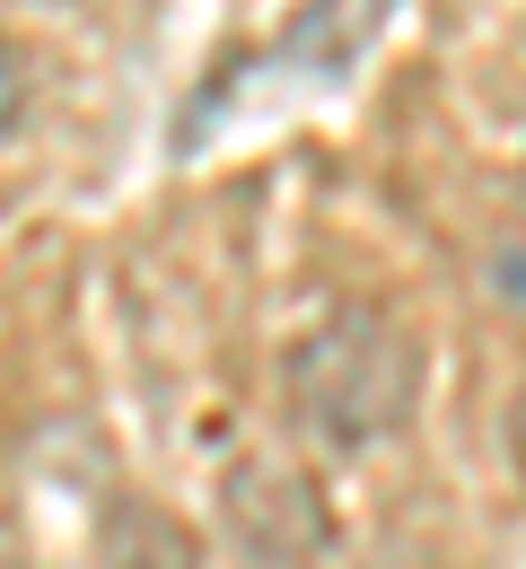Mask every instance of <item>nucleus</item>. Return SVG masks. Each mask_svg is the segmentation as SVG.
Listing matches in <instances>:
<instances>
[{"instance_id": "nucleus-5", "label": "nucleus", "mask_w": 526, "mask_h": 569, "mask_svg": "<svg viewBox=\"0 0 526 569\" xmlns=\"http://www.w3.org/2000/svg\"><path fill=\"white\" fill-rule=\"evenodd\" d=\"M500 438H509V465H518V482H526V386L509 395V421H500Z\"/></svg>"}, {"instance_id": "nucleus-1", "label": "nucleus", "mask_w": 526, "mask_h": 569, "mask_svg": "<svg viewBox=\"0 0 526 569\" xmlns=\"http://www.w3.org/2000/svg\"><path fill=\"white\" fill-rule=\"evenodd\" d=\"M281 386H290V412L316 447L334 456H360L377 438L413 421L421 403V342L386 316V307H334L316 316L290 359H281Z\"/></svg>"}, {"instance_id": "nucleus-4", "label": "nucleus", "mask_w": 526, "mask_h": 569, "mask_svg": "<svg viewBox=\"0 0 526 569\" xmlns=\"http://www.w3.org/2000/svg\"><path fill=\"white\" fill-rule=\"evenodd\" d=\"M492 298L526 316V237H500V246H492Z\"/></svg>"}, {"instance_id": "nucleus-2", "label": "nucleus", "mask_w": 526, "mask_h": 569, "mask_svg": "<svg viewBox=\"0 0 526 569\" xmlns=\"http://www.w3.org/2000/svg\"><path fill=\"white\" fill-rule=\"evenodd\" d=\"M220 526L246 569H316L334 543L325 491L281 456H237L220 473Z\"/></svg>"}, {"instance_id": "nucleus-3", "label": "nucleus", "mask_w": 526, "mask_h": 569, "mask_svg": "<svg viewBox=\"0 0 526 569\" xmlns=\"http://www.w3.org/2000/svg\"><path fill=\"white\" fill-rule=\"evenodd\" d=\"M97 552H106V569H202V543L158 499H106Z\"/></svg>"}]
</instances>
